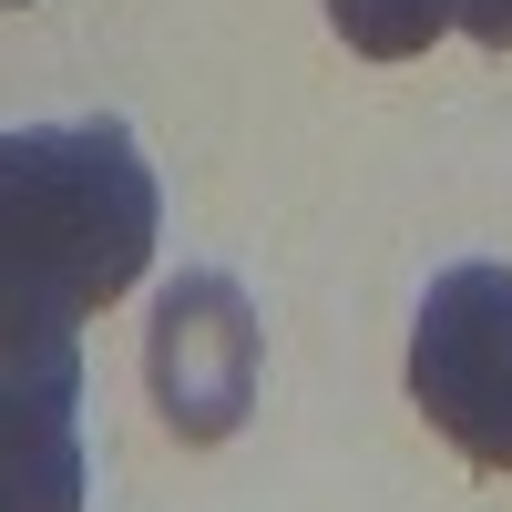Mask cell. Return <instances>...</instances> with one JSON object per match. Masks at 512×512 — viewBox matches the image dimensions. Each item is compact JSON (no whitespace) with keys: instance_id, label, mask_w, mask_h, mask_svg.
I'll use <instances>...</instances> for the list:
<instances>
[{"instance_id":"cell-1","label":"cell","mask_w":512,"mask_h":512,"mask_svg":"<svg viewBox=\"0 0 512 512\" xmlns=\"http://www.w3.org/2000/svg\"><path fill=\"white\" fill-rule=\"evenodd\" d=\"M154 164L123 123L0 134V338H82L154 256Z\"/></svg>"},{"instance_id":"cell-2","label":"cell","mask_w":512,"mask_h":512,"mask_svg":"<svg viewBox=\"0 0 512 512\" xmlns=\"http://www.w3.org/2000/svg\"><path fill=\"white\" fill-rule=\"evenodd\" d=\"M410 400L482 472H512V267L431 277L410 318Z\"/></svg>"},{"instance_id":"cell-3","label":"cell","mask_w":512,"mask_h":512,"mask_svg":"<svg viewBox=\"0 0 512 512\" xmlns=\"http://www.w3.org/2000/svg\"><path fill=\"white\" fill-rule=\"evenodd\" d=\"M256 308L236 277H175L154 297V328H144V379H154V410L175 441H226L236 420L256 410Z\"/></svg>"},{"instance_id":"cell-4","label":"cell","mask_w":512,"mask_h":512,"mask_svg":"<svg viewBox=\"0 0 512 512\" xmlns=\"http://www.w3.org/2000/svg\"><path fill=\"white\" fill-rule=\"evenodd\" d=\"M0 512H82V338H0Z\"/></svg>"},{"instance_id":"cell-5","label":"cell","mask_w":512,"mask_h":512,"mask_svg":"<svg viewBox=\"0 0 512 512\" xmlns=\"http://www.w3.org/2000/svg\"><path fill=\"white\" fill-rule=\"evenodd\" d=\"M328 31L369 62H410L441 31H461V0H328Z\"/></svg>"},{"instance_id":"cell-6","label":"cell","mask_w":512,"mask_h":512,"mask_svg":"<svg viewBox=\"0 0 512 512\" xmlns=\"http://www.w3.org/2000/svg\"><path fill=\"white\" fill-rule=\"evenodd\" d=\"M461 31H472L482 52H512V0H461Z\"/></svg>"}]
</instances>
